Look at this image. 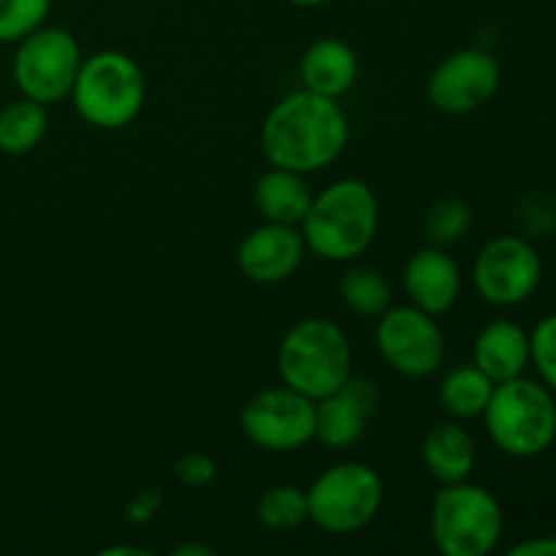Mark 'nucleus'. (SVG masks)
Returning <instances> with one entry per match:
<instances>
[{"mask_svg": "<svg viewBox=\"0 0 556 556\" xmlns=\"http://www.w3.org/2000/svg\"><path fill=\"white\" fill-rule=\"evenodd\" d=\"M351 141V123L334 98L293 90L275 103L261 125V150L269 166L315 174L331 166Z\"/></svg>", "mask_w": 556, "mask_h": 556, "instance_id": "nucleus-1", "label": "nucleus"}, {"mask_svg": "<svg viewBox=\"0 0 556 556\" xmlns=\"http://www.w3.org/2000/svg\"><path fill=\"white\" fill-rule=\"evenodd\" d=\"M378 195L364 179L345 177L313 195L302 231L309 253L331 264H353L378 237Z\"/></svg>", "mask_w": 556, "mask_h": 556, "instance_id": "nucleus-2", "label": "nucleus"}, {"mask_svg": "<svg viewBox=\"0 0 556 556\" xmlns=\"http://www.w3.org/2000/svg\"><path fill=\"white\" fill-rule=\"evenodd\" d=\"M481 418L489 440L514 459H535L556 443L554 391L527 375L494 386Z\"/></svg>", "mask_w": 556, "mask_h": 556, "instance_id": "nucleus-3", "label": "nucleus"}, {"mask_svg": "<svg viewBox=\"0 0 556 556\" xmlns=\"http://www.w3.org/2000/svg\"><path fill=\"white\" fill-rule=\"evenodd\" d=\"M277 372L286 386L309 400H324L353 375L345 329L329 318H304L286 331L277 348Z\"/></svg>", "mask_w": 556, "mask_h": 556, "instance_id": "nucleus-4", "label": "nucleus"}, {"mask_svg": "<svg viewBox=\"0 0 556 556\" xmlns=\"http://www.w3.org/2000/svg\"><path fill=\"white\" fill-rule=\"evenodd\" d=\"M68 98L76 114L92 128H128L147 101L144 71L130 54L103 49L81 60Z\"/></svg>", "mask_w": 556, "mask_h": 556, "instance_id": "nucleus-5", "label": "nucleus"}, {"mask_svg": "<svg viewBox=\"0 0 556 556\" xmlns=\"http://www.w3.org/2000/svg\"><path fill=\"white\" fill-rule=\"evenodd\" d=\"M429 530L443 556H486L503 538V505L486 486L470 481L445 483L434 494Z\"/></svg>", "mask_w": 556, "mask_h": 556, "instance_id": "nucleus-6", "label": "nucleus"}, {"mask_svg": "<svg viewBox=\"0 0 556 556\" xmlns=\"http://www.w3.org/2000/svg\"><path fill=\"white\" fill-rule=\"evenodd\" d=\"M383 500V478L375 467L364 462H340L309 483V521L329 535H353L378 519Z\"/></svg>", "mask_w": 556, "mask_h": 556, "instance_id": "nucleus-7", "label": "nucleus"}, {"mask_svg": "<svg viewBox=\"0 0 556 556\" xmlns=\"http://www.w3.org/2000/svg\"><path fill=\"white\" fill-rule=\"evenodd\" d=\"M81 60L85 54H81L74 33H68L65 27L41 25L30 36L16 41L11 74H14V85L22 96L43 103V106H52L71 96Z\"/></svg>", "mask_w": 556, "mask_h": 556, "instance_id": "nucleus-8", "label": "nucleus"}, {"mask_svg": "<svg viewBox=\"0 0 556 556\" xmlns=\"http://www.w3.org/2000/svg\"><path fill=\"white\" fill-rule=\"evenodd\" d=\"M375 348L402 378H429L445 362V334L438 318L416 304L389 307L378 315Z\"/></svg>", "mask_w": 556, "mask_h": 556, "instance_id": "nucleus-9", "label": "nucleus"}, {"mask_svg": "<svg viewBox=\"0 0 556 556\" xmlns=\"http://www.w3.org/2000/svg\"><path fill=\"white\" fill-rule=\"evenodd\" d=\"M239 424L255 448L291 454L315 440V400L286 383L271 386L244 402Z\"/></svg>", "mask_w": 556, "mask_h": 556, "instance_id": "nucleus-10", "label": "nucleus"}, {"mask_svg": "<svg viewBox=\"0 0 556 556\" xmlns=\"http://www.w3.org/2000/svg\"><path fill=\"white\" fill-rule=\"evenodd\" d=\"M543 277L541 253L521 237L486 242L472 264V282L483 302L494 307H519L538 291Z\"/></svg>", "mask_w": 556, "mask_h": 556, "instance_id": "nucleus-11", "label": "nucleus"}, {"mask_svg": "<svg viewBox=\"0 0 556 556\" xmlns=\"http://www.w3.org/2000/svg\"><path fill=\"white\" fill-rule=\"evenodd\" d=\"M503 68L486 49H456L434 65L427 81V96L438 112L470 114L486 106L500 90Z\"/></svg>", "mask_w": 556, "mask_h": 556, "instance_id": "nucleus-12", "label": "nucleus"}, {"mask_svg": "<svg viewBox=\"0 0 556 556\" xmlns=\"http://www.w3.org/2000/svg\"><path fill=\"white\" fill-rule=\"evenodd\" d=\"M380 391L369 378H348L340 389L315 402V440L329 451H345L367 434L378 413Z\"/></svg>", "mask_w": 556, "mask_h": 556, "instance_id": "nucleus-13", "label": "nucleus"}, {"mask_svg": "<svg viewBox=\"0 0 556 556\" xmlns=\"http://www.w3.org/2000/svg\"><path fill=\"white\" fill-rule=\"evenodd\" d=\"M307 244L299 226L261 223L242 239L237 250V266L250 282L277 286L293 277L302 266Z\"/></svg>", "mask_w": 556, "mask_h": 556, "instance_id": "nucleus-14", "label": "nucleus"}, {"mask_svg": "<svg viewBox=\"0 0 556 556\" xmlns=\"http://www.w3.org/2000/svg\"><path fill=\"white\" fill-rule=\"evenodd\" d=\"M402 286L410 296V304L438 318L451 313L459 302L462 269L451 253H445V248L427 244L407 258Z\"/></svg>", "mask_w": 556, "mask_h": 556, "instance_id": "nucleus-15", "label": "nucleus"}, {"mask_svg": "<svg viewBox=\"0 0 556 556\" xmlns=\"http://www.w3.org/2000/svg\"><path fill=\"white\" fill-rule=\"evenodd\" d=\"M358 71L362 65H358V54L353 52L351 43L331 36L309 43L299 60L302 87L318 92V96L334 98V101H340L356 87Z\"/></svg>", "mask_w": 556, "mask_h": 556, "instance_id": "nucleus-16", "label": "nucleus"}, {"mask_svg": "<svg viewBox=\"0 0 556 556\" xmlns=\"http://www.w3.org/2000/svg\"><path fill=\"white\" fill-rule=\"evenodd\" d=\"M472 364L494 383L519 378L530 367V331L514 320H492L472 342Z\"/></svg>", "mask_w": 556, "mask_h": 556, "instance_id": "nucleus-17", "label": "nucleus"}, {"mask_svg": "<svg viewBox=\"0 0 556 556\" xmlns=\"http://www.w3.org/2000/svg\"><path fill=\"white\" fill-rule=\"evenodd\" d=\"M421 459L429 476L443 486L445 483L470 481L478 462L476 438L470 434V429L462 427V421L445 418V421L429 427V432L424 434Z\"/></svg>", "mask_w": 556, "mask_h": 556, "instance_id": "nucleus-18", "label": "nucleus"}, {"mask_svg": "<svg viewBox=\"0 0 556 556\" xmlns=\"http://www.w3.org/2000/svg\"><path fill=\"white\" fill-rule=\"evenodd\" d=\"M313 190H309L304 174L291 168L271 166L255 179L253 201L258 215L266 223H280V226H302L309 204H313Z\"/></svg>", "mask_w": 556, "mask_h": 556, "instance_id": "nucleus-19", "label": "nucleus"}, {"mask_svg": "<svg viewBox=\"0 0 556 556\" xmlns=\"http://www.w3.org/2000/svg\"><path fill=\"white\" fill-rule=\"evenodd\" d=\"M494 380L486 378L476 364H462L454 367L440 383L438 396L443 410L448 413V418L456 421H472V418H481L486 410L489 400H492Z\"/></svg>", "mask_w": 556, "mask_h": 556, "instance_id": "nucleus-20", "label": "nucleus"}, {"mask_svg": "<svg viewBox=\"0 0 556 556\" xmlns=\"http://www.w3.org/2000/svg\"><path fill=\"white\" fill-rule=\"evenodd\" d=\"M49 130V112L43 103L22 96L0 109V152L3 155H27L43 141Z\"/></svg>", "mask_w": 556, "mask_h": 556, "instance_id": "nucleus-21", "label": "nucleus"}, {"mask_svg": "<svg viewBox=\"0 0 556 556\" xmlns=\"http://www.w3.org/2000/svg\"><path fill=\"white\" fill-rule=\"evenodd\" d=\"M340 302L362 318H378L391 307V286L372 266L356 264L340 277Z\"/></svg>", "mask_w": 556, "mask_h": 556, "instance_id": "nucleus-22", "label": "nucleus"}, {"mask_svg": "<svg viewBox=\"0 0 556 556\" xmlns=\"http://www.w3.org/2000/svg\"><path fill=\"white\" fill-rule=\"evenodd\" d=\"M255 516L261 525L271 532H291L309 521L307 489L293 483H277L269 486L255 503Z\"/></svg>", "mask_w": 556, "mask_h": 556, "instance_id": "nucleus-23", "label": "nucleus"}, {"mask_svg": "<svg viewBox=\"0 0 556 556\" xmlns=\"http://www.w3.org/2000/svg\"><path fill=\"white\" fill-rule=\"evenodd\" d=\"M472 226V210L467 201L448 195V199H440L438 204L429 210L427 223H424V233H427L429 244H438V248H448V244L459 242Z\"/></svg>", "mask_w": 556, "mask_h": 556, "instance_id": "nucleus-24", "label": "nucleus"}, {"mask_svg": "<svg viewBox=\"0 0 556 556\" xmlns=\"http://www.w3.org/2000/svg\"><path fill=\"white\" fill-rule=\"evenodd\" d=\"M52 0H0V43H16L47 22Z\"/></svg>", "mask_w": 556, "mask_h": 556, "instance_id": "nucleus-25", "label": "nucleus"}, {"mask_svg": "<svg viewBox=\"0 0 556 556\" xmlns=\"http://www.w3.org/2000/svg\"><path fill=\"white\" fill-rule=\"evenodd\" d=\"M530 364H535L541 383L556 394V313L538 320L530 331Z\"/></svg>", "mask_w": 556, "mask_h": 556, "instance_id": "nucleus-26", "label": "nucleus"}, {"mask_svg": "<svg viewBox=\"0 0 556 556\" xmlns=\"http://www.w3.org/2000/svg\"><path fill=\"white\" fill-rule=\"evenodd\" d=\"M172 476L179 486L201 489L206 486V483L215 481L217 465L210 454H204V451H188V454H182L174 462Z\"/></svg>", "mask_w": 556, "mask_h": 556, "instance_id": "nucleus-27", "label": "nucleus"}, {"mask_svg": "<svg viewBox=\"0 0 556 556\" xmlns=\"http://www.w3.org/2000/svg\"><path fill=\"white\" fill-rule=\"evenodd\" d=\"M161 508V494L157 492H139L134 500L128 503V521H134V525H144V521H150L152 516H155V510Z\"/></svg>", "mask_w": 556, "mask_h": 556, "instance_id": "nucleus-28", "label": "nucleus"}, {"mask_svg": "<svg viewBox=\"0 0 556 556\" xmlns=\"http://www.w3.org/2000/svg\"><path fill=\"white\" fill-rule=\"evenodd\" d=\"M508 556H556V538H532L508 548Z\"/></svg>", "mask_w": 556, "mask_h": 556, "instance_id": "nucleus-29", "label": "nucleus"}, {"mask_svg": "<svg viewBox=\"0 0 556 556\" xmlns=\"http://www.w3.org/2000/svg\"><path fill=\"white\" fill-rule=\"evenodd\" d=\"M215 548L210 546H195V543H182V546L174 548V556H212Z\"/></svg>", "mask_w": 556, "mask_h": 556, "instance_id": "nucleus-30", "label": "nucleus"}, {"mask_svg": "<svg viewBox=\"0 0 556 556\" xmlns=\"http://www.w3.org/2000/svg\"><path fill=\"white\" fill-rule=\"evenodd\" d=\"M101 554H106V556H123V554L147 556V554H150V552H144V548H134V546H112V548H103Z\"/></svg>", "mask_w": 556, "mask_h": 556, "instance_id": "nucleus-31", "label": "nucleus"}, {"mask_svg": "<svg viewBox=\"0 0 556 556\" xmlns=\"http://www.w3.org/2000/svg\"><path fill=\"white\" fill-rule=\"evenodd\" d=\"M291 5H299V9H315V5H324L329 0H288Z\"/></svg>", "mask_w": 556, "mask_h": 556, "instance_id": "nucleus-32", "label": "nucleus"}]
</instances>
